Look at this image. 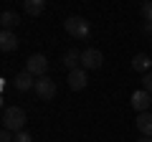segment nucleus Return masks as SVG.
Returning <instances> with one entry per match:
<instances>
[{
  "label": "nucleus",
  "mask_w": 152,
  "mask_h": 142,
  "mask_svg": "<svg viewBox=\"0 0 152 142\" xmlns=\"http://www.w3.org/2000/svg\"><path fill=\"white\" fill-rule=\"evenodd\" d=\"M26 109L23 107H5L3 109V130H10L13 135H18V132L26 130Z\"/></svg>",
  "instance_id": "nucleus-1"
},
{
  "label": "nucleus",
  "mask_w": 152,
  "mask_h": 142,
  "mask_svg": "<svg viewBox=\"0 0 152 142\" xmlns=\"http://www.w3.org/2000/svg\"><path fill=\"white\" fill-rule=\"evenodd\" d=\"M64 28H66V33H69L71 38H76V41H84V38L91 36V26H89V20H86V18H81V15L66 18Z\"/></svg>",
  "instance_id": "nucleus-2"
},
{
  "label": "nucleus",
  "mask_w": 152,
  "mask_h": 142,
  "mask_svg": "<svg viewBox=\"0 0 152 142\" xmlns=\"http://www.w3.org/2000/svg\"><path fill=\"white\" fill-rule=\"evenodd\" d=\"M26 71H28V74H33L36 79L46 76V71H48V59H46L43 53H33V56H28V61H26Z\"/></svg>",
  "instance_id": "nucleus-3"
},
{
  "label": "nucleus",
  "mask_w": 152,
  "mask_h": 142,
  "mask_svg": "<svg viewBox=\"0 0 152 142\" xmlns=\"http://www.w3.org/2000/svg\"><path fill=\"white\" fill-rule=\"evenodd\" d=\"M56 81L51 76H41V79H36V97L38 99H43V102H51V99L56 97Z\"/></svg>",
  "instance_id": "nucleus-4"
},
{
  "label": "nucleus",
  "mask_w": 152,
  "mask_h": 142,
  "mask_svg": "<svg viewBox=\"0 0 152 142\" xmlns=\"http://www.w3.org/2000/svg\"><path fill=\"white\" fill-rule=\"evenodd\" d=\"M102 64H104V56H102V51H99V48H86V51H81V69L96 71Z\"/></svg>",
  "instance_id": "nucleus-5"
},
{
  "label": "nucleus",
  "mask_w": 152,
  "mask_h": 142,
  "mask_svg": "<svg viewBox=\"0 0 152 142\" xmlns=\"http://www.w3.org/2000/svg\"><path fill=\"white\" fill-rule=\"evenodd\" d=\"M132 107H134L137 114H142V112H147L152 107V94H147L145 89H137L134 94H132Z\"/></svg>",
  "instance_id": "nucleus-6"
},
{
  "label": "nucleus",
  "mask_w": 152,
  "mask_h": 142,
  "mask_svg": "<svg viewBox=\"0 0 152 142\" xmlns=\"http://www.w3.org/2000/svg\"><path fill=\"white\" fill-rule=\"evenodd\" d=\"M69 89L71 91H81L84 86L89 84V76H86V69H76V71H69Z\"/></svg>",
  "instance_id": "nucleus-7"
},
{
  "label": "nucleus",
  "mask_w": 152,
  "mask_h": 142,
  "mask_svg": "<svg viewBox=\"0 0 152 142\" xmlns=\"http://www.w3.org/2000/svg\"><path fill=\"white\" fill-rule=\"evenodd\" d=\"M61 66L69 71H76V69H81V51H76V48H69L64 56H61Z\"/></svg>",
  "instance_id": "nucleus-8"
},
{
  "label": "nucleus",
  "mask_w": 152,
  "mask_h": 142,
  "mask_svg": "<svg viewBox=\"0 0 152 142\" xmlns=\"http://www.w3.org/2000/svg\"><path fill=\"white\" fill-rule=\"evenodd\" d=\"M18 36L15 31H0V51H5V53H10V51L18 48Z\"/></svg>",
  "instance_id": "nucleus-9"
},
{
  "label": "nucleus",
  "mask_w": 152,
  "mask_h": 142,
  "mask_svg": "<svg viewBox=\"0 0 152 142\" xmlns=\"http://www.w3.org/2000/svg\"><path fill=\"white\" fill-rule=\"evenodd\" d=\"M15 89L18 91H31V89H36V76L28 74V71L15 74Z\"/></svg>",
  "instance_id": "nucleus-10"
},
{
  "label": "nucleus",
  "mask_w": 152,
  "mask_h": 142,
  "mask_svg": "<svg viewBox=\"0 0 152 142\" xmlns=\"http://www.w3.org/2000/svg\"><path fill=\"white\" fill-rule=\"evenodd\" d=\"M137 132H140L142 137H152V112L137 114Z\"/></svg>",
  "instance_id": "nucleus-11"
},
{
  "label": "nucleus",
  "mask_w": 152,
  "mask_h": 142,
  "mask_svg": "<svg viewBox=\"0 0 152 142\" xmlns=\"http://www.w3.org/2000/svg\"><path fill=\"white\" fill-rule=\"evenodd\" d=\"M150 66H152V59H150L147 53H137L134 59H132V69L140 71L142 76H145V74H150Z\"/></svg>",
  "instance_id": "nucleus-12"
},
{
  "label": "nucleus",
  "mask_w": 152,
  "mask_h": 142,
  "mask_svg": "<svg viewBox=\"0 0 152 142\" xmlns=\"http://www.w3.org/2000/svg\"><path fill=\"white\" fill-rule=\"evenodd\" d=\"M18 23H20L18 13H13V10H3L0 13V26H3V31H13V28H18Z\"/></svg>",
  "instance_id": "nucleus-13"
},
{
  "label": "nucleus",
  "mask_w": 152,
  "mask_h": 142,
  "mask_svg": "<svg viewBox=\"0 0 152 142\" xmlns=\"http://www.w3.org/2000/svg\"><path fill=\"white\" fill-rule=\"evenodd\" d=\"M23 8H26V13L28 15H41V13L46 10V0H26V3H23Z\"/></svg>",
  "instance_id": "nucleus-14"
},
{
  "label": "nucleus",
  "mask_w": 152,
  "mask_h": 142,
  "mask_svg": "<svg viewBox=\"0 0 152 142\" xmlns=\"http://www.w3.org/2000/svg\"><path fill=\"white\" fill-rule=\"evenodd\" d=\"M140 15H142L145 23H152V0H147V3L140 5Z\"/></svg>",
  "instance_id": "nucleus-15"
},
{
  "label": "nucleus",
  "mask_w": 152,
  "mask_h": 142,
  "mask_svg": "<svg viewBox=\"0 0 152 142\" xmlns=\"http://www.w3.org/2000/svg\"><path fill=\"white\" fill-rule=\"evenodd\" d=\"M13 142H33V135L28 130H23V132H18V135H15V140H13Z\"/></svg>",
  "instance_id": "nucleus-16"
},
{
  "label": "nucleus",
  "mask_w": 152,
  "mask_h": 142,
  "mask_svg": "<svg viewBox=\"0 0 152 142\" xmlns=\"http://www.w3.org/2000/svg\"><path fill=\"white\" fill-rule=\"evenodd\" d=\"M142 89H145L147 94H152V74H145V76H142Z\"/></svg>",
  "instance_id": "nucleus-17"
},
{
  "label": "nucleus",
  "mask_w": 152,
  "mask_h": 142,
  "mask_svg": "<svg viewBox=\"0 0 152 142\" xmlns=\"http://www.w3.org/2000/svg\"><path fill=\"white\" fill-rule=\"evenodd\" d=\"M13 140H15V135H13L10 130H3V132H0V142H13Z\"/></svg>",
  "instance_id": "nucleus-18"
},
{
  "label": "nucleus",
  "mask_w": 152,
  "mask_h": 142,
  "mask_svg": "<svg viewBox=\"0 0 152 142\" xmlns=\"http://www.w3.org/2000/svg\"><path fill=\"white\" fill-rule=\"evenodd\" d=\"M142 31H145L147 36H152V23H145V26H142Z\"/></svg>",
  "instance_id": "nucleus-19"
},
{
  "label": "nucleus",
  "mask_w": 152,
  "mask_h": 142,
  "mask_svg": "<svg viewBox=\"0 0 152 142\" xmlns=\"http://www.w3.org/2000/svg\"><path fill=\"white\" fill-rule=\"evenodd\" d=\"M137 142H152V137H140Z\"/></svg>",
  "instance_id": "nucleus-20"
}]
</instances>
